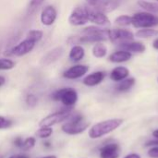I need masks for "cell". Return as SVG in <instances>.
<instances>
[{
    "label": "cell",
    "instance_id": "1",
    "mask_svg": "<svg viewBox=\"0 0 158 158\" xmlns=\"http://www.w3.org/2000/svg\"><path fill=\"white\" fill-rule=\"evenodd\" d=\"M123 123L121 118H110L93 125L89 130V137L93 140L100 139L118 129Z\"/></svg>",
    "mask_w": 158,
    "mask_h": 158
},
{
    "label": "cell",
    "instance_id": "2",
    "mask_svg": "<svg viewBox=\"0 0 158 158\" xmlns=\"http://www.w3.org/2000/svg\"><path fill=\"white\" fill-rule=\"evenodd\" d=\"M82 36L78 39V43H102L108 39V29L100 28V26H90L81 31Z\"/></svg>",
    "mask_w": 158,
    "mask_h": 158
},
{
    "label": "cell",
    "instance_id": "3",
    "mask_svg": "<svg viewBox=\"0 0 158 158\" xmlns=\"http://www.w3.org/2000/svg\"><path fill=\"white\" fill-rule=\"evenodd\" d=\"M90 126V122L84 120V118L81 114L71 115L68 122L64 123L61 127L63 132L69 135H77L84 132Z\"/></svg>",
    "mask_w": 158,
    "mask_h": 158
},
{
    "label": "cell",
    "instance_id": "4",
    "mask_svg": "<svg viewBox=\"0 0 158 158\" xmlns=\"http://www.w3.org/2000/svg\"><path fill=\"white\" fill-rule=\"evenodd\" d=\"M131 25L138 29L158 26V17L151 12H138L131 16Z\"/></svg>",
    "mask_w": 158,
    "mask_h": 158
},
{
    "label": "cell",
    "instance_id": "5",
    "mask_svg": "<svg viewBox=\"0 0 158 158\" xmlns=\"http://www.w3.org/2000/svg\"><path fill=\"white\" fill-rule=\"evenodd\" d=\"M54 101H60L65 106L72 107L78 102V93L73 88H63L52 94Z\"/></svg>",
    "mask_w": 158,
    "mask_h": 158
},
{
    "label": "cell",
    "instance_id": "6",
    "mask_svg": "<svg viewBox=\"0 0 158 158\" xmlns=\"http://www.w3.org/2000/svg\"><path fill=\"white\" fill-rule=\"evenodd\" d=\"M72 115V107H65L59 111H56L53 114L48 115L47 117L44 118L40 122V127H52L54 125H56L58 123H61L67 119Z\"/></svg>",
    "mask_w": 158,
    "mask_h": 158
},
{
    "label": "cell",
    "instance_id": "7",
    "mask_svg": "<svg viewBox=\"0 0 158 158\" xmlns=\"http://www.w3.org/2000/svg\"><path fill=\"white\" fill-rule=\"evenodd\" d=\"M134 39L132 31L125 29H108V40L114 44H122L128 42H131Z\"/></svg>",
    "mask_w": 158,
    "mask_h": 158
},
{
    "label": "cell",
    "instance_id": "8",
    "mask_svg": "<svg viewBox=\"0 0 158 158\" xmlns=\"http://www.w3.org/2000/svg\"><path fill=\"white\" fill-rule=\"evenodd\" d=\"M86 12H87V18L88 21L97 25V26H109L110 25V20L106 15V13L97 10L90 6H86Z\"/></svg>",
    "mask_w": 158,
    "mask_h": 158
},
{
    "label": "cell",
    "instance_id": "9",
    "mask_svg": "<svg viewBox=\"0 0 158 158\" xmlns=\"http://www.w3.org/2000/svg\"><path fill=\"white\" fill-rule=\"evenodd\" d=\"M90 6L100 10L104 13H108L115 10L118 5V0H87Z\"/></svg>",
    "mask_w": 158,
    "mask_h": 158
},
{
    "label": "cell",
    "instance_id": "10",
    "mask_svg": "<svg viewBox=\"0 0 158 158\" xmlns=\"http://www.w3.org/2000/svg\"><path fill=\"white\" fill-rule=\"evenodd\" d=\"M69 22L72 26H83L88 21L86 6L76 7L69 17Z\"/></svg>",
    "mask_w": 158,
    "mask_h": 158
},
{
    "label": "cell",
    "instance_id": "11",
    "mask_svg": "<svg viewBox=\"0 0 158 158\" xmlns=\"http://www.w3.org/2000/svg\"><path fill=\"white\" fill-rule=\"evenodd\" d=\"M35 43L29 40L28 38L24 39L20 43H19L17 45H15L11 50H10V55L13 56H23L29 53H31L33 48L35 47Z\"/></svg>",
    "mask_w": 158,
    "mask_h": 158
},
{
    "label": "cell",
    "instance_id": "12",
    "mask_svg": "<svg viewBox=\"0 0 158 158\" xmlns=\"http://www.w3.org/2000/svg\"><path fill=\"white\" fill-rule=\"evenodd\" d=\"M57 18V11L54 6H46L43 8L40 16V19L43 25L44 26H52Z\"/></svg>",
    "mask_w": 158,
    "mask_h": 158
},
{
    "label": "cell",
    "instance_id": "13",
    "mask_svg": "<svg viewBox=\"0 0 158 158\" xmlns=\"http://www.w3.org/2000/svg\"><path fill=\"white\" fill-rule=\"evenodd\" d=\"M88 71H89L88 66L78 64V65H74V66L70 67L69 69H68L63 73V77L68 80H77L79 78H81L82 76H84Z\"/></svg>",
    "mask_w": 158,
    "mask_h": 158
},
{
    "label": "cell",
    "instance_id": "14",
    "mask_svg": "<svg viewBox=\"0 0 158 158\" xmlns=\"http://www.w3.org/2000/svg\"><path fill=\"white\" fill-rule=\"evenodd\" d=\"M64 53V48L62 46H57V47H55L54 49L48 51L44 56V57L42 58V64L44 65V66H48V65H51L53 63H55L56 61H57L63 55Z\"/></svg>",
    "mask_w": 158,
    "mask_h": 158
},
{
    "label": "cell",
    "instance_id": "15",
    "mask_svg": "<svg viewBox=\"0 0 158 158\" xmlns=\"http://www.w3.org/2000/svg\"><path fill=\"white\" fill-rule=\"evenodd\" d=\"M119 145L118 143H108L100 148V158H118Z\"/></svg>",
    "mask_w": 158,
    "mask_h": 158
},
{
    "label": "cell",
    "instance_id": "16",
    "mask_svg": "<svg viewBox=\"0 0 158 158\" xmlns=\"http://www.w3.org/2000/svg\"><path fill=\"white\" fill-rule=\"evenodd\" d=\"M105 78H106V73L104 71H95L87 75L83 79L82 82L84 85L88 87H94L100 84L105 80Z\"/></svg>",
    "mask_w": 158,
    "mask_h": 158
},
{
    "label": "cell",
    "instance_id": "17",
    "mask_svg": "<svg viewBox=\"0 0 158 158\" xmlns=\"http://www.w3.org/2000/svg\"><path fill=\"white\" fill-rule=\"evenodd\" d=\"M121 50L128 51L130 53H143L146 49L145 45L141 42H128L118 45Z\"/></svg>",
    "mask_w": 158,
    "mask_h": 158
},
{
    "label": "cell",
    "instance_id": "18",
    "mask_svg": "<svg viewBox=\"0 0 158 158\" xmlns=\"http://www.w3.org/2000/svg\"><path fill=\"white\" fill-rule=\"evenodd\" d=\"M108 58L113 63H123V62L129 61L131 58V53L120 49L112 53Z\"/></svg>",
    "mask_w": 158,
    "mask_h": 158
},
{
    "label": "cell",
    "instance_id": "19",
    "mask_svg": "<svg viewBox=\"0 0 158 158\" xmlns=\"http://www.w3.org/2000/svg\"><path fill=\"white\" fill-rule=\"evenodd\" d=\"M130 75V70L125 67H117L110 73V79L113 81H121L128 78Z\"/></svg>",
    "mask_w": 158,
    "mask_h": 158
},
{
    "label": "cell",
    "instance_id": "20",
    "mask_svg": "<svg viewBox=\"0 0 158 158\" xmlns=\"http://www.w3.org/2000/svg\"><path fill=\"white\" fill-rule=\"evenodd\" d=\"M85 56V50L81 45L75 44L71 47L69 54V58L72 62H79L81 61Z\"/></svg>",
    "mask_w": 158,
    "mask_h": 158
},
{
    "label": "cell",
    "instance_id": "21",
    "mask_svg": "<svg viewBox=\"0 0 158 158\" xmlns=\"http://www.w3.org/2000/svg\"><path fill=\"white\" fill-rule=\"evenodd\" d=\"M134 84H135V79L134 78H127V79L119 81V83L116 87V90L118 92H120V93L128 92L134 86Z\"/></svg>",
    "mask_w": 158,
    "mask_h": 158
},
{
    "label": "cell",
    "instance_id": "22",
    "mask_svg": "<svg viewBox=\"0 0 158 158\" xmlns=\"http://www.w3.org/2000/svg\"><path fill=\"white\" fill-rule=\"evenodd\" d=\"M92 53L94 57L103 58L107 54V47L103 43H96L92 49Z\"/></svg>",
    "mask_w": 158,
    "mask_h": 158
},
{
    "label": "cell",
    "instance_id": "23",
    "mask_svg": "<svg viewBox=\"0 0 158 158\" xmlns=\"http://www.w3.org/2000/svg\"><path fill=\"white\" fill-rule=\"evenodd\" d=\"M135 35L139 38L156 37V36H158V30H155L153 28H143V29L139 30Z\"/></svg>",
    "mask_w": 158,
    "mask_h": 158
},
{
    "label": "cell",
    "instance_id": "24",
    "mask_svg": "<svg viewBox=\"0 0 158 158\" xmlns=\"http://www.w3.org/2000/svg\"><path fill=\"white\" fill-rule=\"evenodd\" d=\"M138 5L148 12H151V13L158 12V1L157 2H149V1L140 0L138 1Z\"/></svg>",
    "mask_w": 158,
    "mask_h": 158
},
{
    "label": "cell",
    "instance_id": "25",
    "mask_svg": "<svg viewBox=\"0 0 158 158\" xmlns=\"http://www.w3.org/2000/svg\"><path fill=\"white\" fill-rule=\"evenodd\" d=\"M44 36V31H40V30H31L30 31H28L26 38H28L29 40L34 42L35 44L39 43L42 38Z\"/></svg>",
    "mask_w": 158,
    "mask_h": 158
},
{
    "label": "cell",
    "instance_id": "26",
    "mask_svg": "<svg viewBox=\"0 0 158 158\" xmlns=\"http://www.w3.org/2000/svg\"><path fill=\"white\" fill-rule=\"evenodd\" d=\"M52 133H53V130L51 127H40V129L37 130V131L35 132V135L41 139H45L50 137Z\"/></svg>",
    "mask_w": 158,
    "mask_h": 158
},
{
    "label": "cell",
    "instance_id": "27",
    "mask_svg": "<svg viewBox=\"0 0 158 158\" xmlns=\"http://www.w3.org/2000/svg\"><path fill=\"white\" fill-rule=\"evenodd\" d=\"M15 62L9 58H0V70H9L15 67Z\"/></svg>",
    "mask_w": 158,
    "mask_h": 158
},
{
    "label": "cell",
    "instance_id": "28",
    "mask_svg": "<svg viewBox=\"0 0 158 158\" xmlns=\"http://www.w3.org/2000/svg\"><path fill=\"white\" fill-rule=\"evenodd\" d=\"M115 22L119 26H129L131 25V17L129 15H121L115 19Z\"/></svg>",
    "mask_w": 158,
    "mask_h": 158
},
{
    "label": "cell",
    "instance_id": "29",
    "mask_svg": "<svg viewBox=\"0 0 158 158\" xmlns=\"http://www.w3.org/2000/svg\"><path fill=\"white\" fill-rule=\"evenodd\" d=\"M36 143V140L35 138L33 137H29L27 138L26 140L23 141V144L21 146V149L24 151V152H27V151H30L31 149H32L34 147Z\"/></svg>",
    "mask_w": 158,
    "mask_h": 158
},
{
    "label": "cell",
    "instance_id": "30",
    "mask_svg": "<svg viewBox=\"0 0 158 158\" xmlns=\"http://www.w3.org/2000/svg\"><path fill=\"white\" fill-rule=\"evenodd\" d=\"M38 99L33 94H29L26 97V103L30 107H34L37 105Z\"/></svg>",
    "mask_w": 158,
    "mask_h": 158
},
{
    "label": "cell",
    "instance_id": "31",
    "mask_svg": "<svg viewBox=\"0 0 158 158\" xmlns=\"http://www.w3.org/2000/svg\"><path fill=\"white\" fill-rule=\"evenodd\" d=\"M12 125V121L0 116V130H6L10 128Z\"/></svg>",
    "mask_w": 158,
    "mask_h": 158
},
{
    "label": "cell",
    "instance_id": "32",
    "mask_svg": "<svg viewBox=\"0 0 158 158\" xmlns=\"http://www.w3.org/2000/svg\"><path fill=\"white\" fill-rule=\"evenodd\" d=\"M44 2V0H31V2H30V11L32 12V11L36 10Z\"/></svg>",
    "mask_w": 158,
    "mask_h": 158
},
{
    "label": "cell",
    "instance_id": "33",
    "mask_svg": "<svg viewBox=\"0 0 158 158\" xmlns=\"http://www.w3.org/2000/svg\"><path fill=\"white\" fill-rule=\"evenodd\" d=\"M148 156L151 158H158V146H153L148 151Z\"/></svg>",
    "mask_w": 158,
    "mask_h": 158
},
{
    "label": "cell",
    "instance_id": "34",
    "mask_svg": "<svg viewBox=\"0 0 158 158\" xmlns=\"http://www.w3.org/2000/svg\"><path fill=\"white\" fill-rule=\"evenodd\" d=\"M23 139L21 137H17L15 138V140L13 141V143L16 147H19V148H21L22 144H23Z\"/></svg>",
    "mask_w": 158,
    "mask_h": 158
},
{
    "label": "cell",
    "instance_id": "35",
    "mask_svg": "<svg viewBox=\"0 0 158 158\" xmlns=\"http://www.w3.org/2000/svg\"><path fill=\"white\" fill-rule=\"evenodd\" d=\"M145 146H151V147H153V146H158V139L151 140V141L147 142L146 144H145Z\"/></svg>",
    "mask_w": 158,
    "mask_h": 158
},
{
    "label": "cell",
    "instance_id": "36",
    "mask_svg": "<svg viewBox=\"0 0 158 158\" xmlns=\"http://www.w3.org/2000/svg\"><path fill=\"white\" fill-rule=\"evenodd\" d=\"M123 158H142V157H141V156H140V155L135 154V153H132V154H129V155H127L126 156H124Z\"/></svg>",
    "mask_w": 158,
    "mask_h": 158
},
{
    "label": "cell",
    "instance_id": "37",
    "mask_svg": "<svg viewBox=\"0 0 158 158\" xmlns=\"http://www.w3.org/2000/svg\"><path fill=\"white\" fill-rule=\"evenodd\" d=\"M9 158H29L27 156L25 155H13L11 156Z\"/></svg>",
    "mask_w": 158,
    "mask_h": 158
},
{
    "label": "cell",
    "instance_id": "38",
    "mask_svg": "<svg viewBox=\"0 0 158 158\" xmlns=\"http://www.w3.org/2000/svg\"><path fill=\"white\" fill-rule=\"evenodd\" d=\"M153 46H154V48H155V49L158 50V38H156V39L154 41V43H153Z\"/></svg>",
    "mask_w": 158,
    "mask_h": 158
},
{
    "label": "cell",
    "instance_id": "39",
    "mask_svg": "<svg viewBox=\"0 0 158 158\" xmlns=\"http://www.w3.org/2000/svg\"><path fill=\"white\" fill-rule=\"evenodd\" d=\"M5 82H6V79H5V77L0 76V87H1L2 85H4V84H5Z\"/></svg>",
    "mask_w": 158,
    "mask_h": 158
},
{
    "label": "cell",
    "instance_id": "40",
    "mask_svg": "<svg viewBox=\"0 0 158 158\" xmlns=\"http://www.w3.org/2000/svg\"><path fill=\"white\" fill-rule=\"evenodd\" d=\"M152 134H153V137H155V139H158V129L155 130Z\"/></svg>",
    "mask_w": 158,
    "mask_h": 158
},
{
    "label": "cell",
    "instance_id": "41",
    "mask_svg": "<svg viewBox=\"0 0 158 158\" xmlns=\"http://www.w3.org/2000/svg\"><path fill=\"white\" fill-rule=\"evenodd\" d=\"M42 158H57L56 156H44V157H42Z\"/></svg>",
    "mask_w": 158,
    "mask_h": 158
},
{
    "label": "cell",
    "instance_id": "42",
    "mask_svg": "<svg viewBox=\"0 0 158 158\" xmlns=\"http://www.w3.org/2000/svg\"><path fill=\"white\" fill-rule=\"evenodd\" d=\"M44 146H46V147H51V144H50V143H44Z\"/></svg>",
    "mask_w": 158,
    "mask_h": 158
},
{
    "label": "cell",
    "instance_id": "43",
    "mask_svg": "<svg viewBox=\"0 0 158 158\" xmlns=\"http://www.w3.org/2000/svg\"><path fill=\"white\" fill-rule=\"evenodd\" d=\"M157 1H158V0H157Z\"/></svg>",
    "mask_w": 158,
    "mask_h": 158
}]
</instances>
